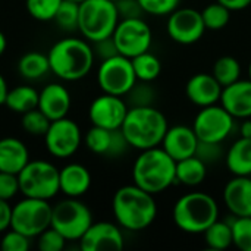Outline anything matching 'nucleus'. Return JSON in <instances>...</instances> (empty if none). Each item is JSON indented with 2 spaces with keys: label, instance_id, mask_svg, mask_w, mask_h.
I'll list each match as a JSON object with an SVG mask.
<instances>
[{
  "label": "nucleus",
  "instance_id": "nucleus-50",
  "mask_svg": "<svg viewBox=\"0 0 251 251\" xmlns=\"http://www.w3.org/2000/svg\"><path fill=\"white\" fill-rule=\"evenodd\" d=\"M249 79H251V60H250V65H249Z\"/></svg>",
  "mask_w": 251,
  "mask_h": 251
},
{
  "label": "nucleus",
  "instance_id": "nucleus-20",
  "mask_svg": "<svg viewBox=\"0 0 251 251\" xmlns=\"http://www.w3.org/2000/svg\"><path fill=\"white\" fill-rule=\"evenodd\" d=\"M235 119L251 118V79H238L224 87L219 101Z\"/></svg>",
  "mask_w": 251,
  "mask_h": 251
},
{
  "label": "nucleus",
  "instance_id": "nucleus-31",
  "mask_svg": "<svg viewBox=\"0 0 251 251\" xmlns=\"http://www.w3.org/2000/svg\"><path fill=\"white\" fill-rule=\"evenodd\" d=\"M201 18H203L206 29L219 31V29H224L229 24L231 10L216 0V3H210L201 10Z\"/></svg>",
  "mask_w": 251,
  "mask_h": 251
},
{
  "label": "nucleus",
  "instance_id": "nucleus-52",
  "mask_svg": "<svg viewBox=\"0 0 251 251\" xmlns=\"http://www.w3.org/2000/svg\"><path fill=\"white\" fill-rule=\"evenodd\" d=\"M112 1H116V0H112Z\"/></svg>",
  "mask_w": 251,
  "mask_h": 251
},
{
  "label": "nucleus",
  "instance_id": "nucleus-37",
  "mask_svg": "<svg viewBox=\"0 0 251 251\" xmlns=\"http://www.w3.org/2000/svg\"><path fill=\"white\" fill-rule=\"evenodd\" d=\"M63 0H26L28 13L37 21H53Z\"/></svg>",
  "mask_w": 251,
  "mask_h": 251
},
{
  "label": "nucleus",
  "instance_id": "nucleus-22",
  "mask_svg": "<svg viewBox=\"0 0 251 251\" xmlns=\"http://www.w3.org/2000/svg\"><path fill=\"white\" fill-rule=\"evenodd\" d=\"M91 187V174L81 163H69L59 169V190L65 197L79 199Z\"/></svg>",
  "mask_w": 251,
  "mask_h": 251
},
{
  "label": "nucleus",
  "instance_id": "nucleus-18",
  "mask_svg": "<svg viewBox=\"0 0 251 251\" xmlns=\"http://www.w3.org/2000/svg\"><path fill=\"white\" fill-rule=\"evenodd\" d=\"M222 90L224 87L218 82L213 74H196L185 85L187 99L199 107L218 104L221 101Z\"/></svg>",
  "mask_w": 251,
  "mask_h": 251
},
{
  "label": "nucleus",
  "instance_id": "nucleus-4",
  "mask_svg": "<svg viewBox=\"0 0 251 251\" xmlns=\"http://www.w3.org/2000/svg\"><path fill=\"white\" fill-rule=\"evenodd\" d=\"M168 128L166 116L154 106L129 107L121 126L129 147L140 151L160 146Z\"/></svg>",
  "mask_w": 251,
  "mask_h": 251
},
{
  "label": "nucleus",
  "instance_id": "nucleus-48",
  "mask_svg": "<svg viewBox=\"0 0 251 251\" xmlns=\"http://www.w3.org/2000/svg\"><path fill=\"white\" fill-rule=\"evenodd\" d=\"M7 91H9V88H7V82H6L4 76L0 74V106H1V104H4V101H6V96H7Z\"/></svg>",
  "mask_w": 251,
  "mask_h": 251
},
{
  "label": "nucleus",
  "instance_id": "nucleus-7",
  "mask_svg": "<svg viewBox=\"0 0 251 251\" xmlns=\"http://www.w3.org/2000/svg\"><path fill=\"white\" fill-rule=\"evenodd\" d=\"M19 190L24 197L50 200L59 190V169L47 160H29L18 174Z\"/></svg>",
  "mask_w": 251,
  "mask_h": 251
},
{
  "label": "nucleus",
  "instance_id": "nucleus-9",
  "mask_svg": "<svg viewBox=\"0 0 251 251\" xmlns=\"http://www.w3.org/2000/svg\"><path fill=\"white\" fill-rule=\"evenodd\" d=\"M51 207L49 200L24 197L12 206L10 228L28 238H37L43 231L51 226Z\"/></svg>",
  "mask_w": 251,
  "mask_h": 251
},
{
  "label": "nucleus",
  "instance_id": "nucleus-49",
  "mask_svg": "<svg viewBox=\"0 0 251 251\" xmlns=\"http://www.w3.org/2000/svg\"><path fill=\"white\" fill-rule=\"evenodd\" d=\"M6 47H7V41H6V37H4V34L0 31V56L4 53V50H6Z\"/></svg>",
  "mask_w": 251,
  "mask_h": 251
},
{
  "label": "nucleus",
  "instance_id": "nucleus-5",
  "mask_svg": "<svg viewBox=\"0 0 251 251\" xmlns=\"http://www.w3.org/2000/svg\"><path fill=\"white\" fill-rule=\"evenodd\" d=\"M172 218L181 231L187 234H203L219 219V206L210 194L188 193L176 200Z\"/></svg>",
  "mask_w": 251,
  "mask_h": 251
},
{
  "label": "nucleus",
  "instance_id": "nucleus-46",
  "mask_svg": "<svg viewBox=\"0 0 251 251\" xmlns=\"http://www.w3.org/2000/svg\"><path fill=\"white\" fill-rule=\"evenodd\" d=\"M219 3H222L225 7H228L231 12L234 10H243L247 9L251 4V0H218Z\"/></svg>",
  "mask_w": 251,
  "mask_h": 251
},
{
  "label": "nucleus",
  "instance_id": "nucleus-3",
  "mask_svg": "<svg viewBox=\"0 0 251 251\" xmlns=\"http://www.w3.org/2000/svg\"><path fill=\"white\" fill-rule=\"evenodd\" d=\"M176 162L162 149L151 147L141 150L132 166L134 184L156 196L175 184Z\"/></svg>",
  "mask_w": 251,
  "mask_h": 251
},
{
  "label": "nucleus",
  "instance_id": "nucleus-23",
  "mask_svg": "<svg viewBox=\"0 0 251 251\" xmlns=\"http://www.w3.org/2000/svg\"><path fill=\"white\" fill-rule=\"evenodd\" d=\"M29 162V151L24 141L15 137L0 140V171L18 175Z\"/></svg>",
  "mask_w": 251,
  "mask_h": 251
},
{
  "label": "nucleus",
  "instance_id": "nucleus-30",
  "mask_svg": "<svg viewBox=\"0 0 251 251\" xmlns=\"http://www.w3.org/2000/svg\"><path fill=\"white\" fill-rule=\"evenodd\" d=\"M212 74L222 87H228L240 79L241 65L232 56H222L215 62Z\"/></svg>",
  "mask_w": 251,
  "mask_h": 251
},
{
  "label": "nucleus",
  "instance_id": "nucleus-42",
  "mask_svg": "<svg viewBox=\"0 0 251 251\" xmlns=\"http://www.w3.org/2000/svg\"><path fill=\"white\" fill-rule=\"evenodd\" d=\"M18 193H21L18 175L0 171V199L9 201Z\"/></svg>",
  "mask_w": 251,
  "mask_h": 251
},
{
  "label": "nucleus",
  "instance_id": "nucleus-38",
  "mask_svg": "<svg viewBox=\"0 0 251 251\" xmlns=\"http://www.w3.org/2000/svg\"><path fill=\"white\" fill-rule=\"evenodd\" d=\"M66 238L54 228H47L37 237V247L40 251H62Z\"/></svg>",
  "mask_w": 251,
  "mask_h": 251
},
{
  "label": "nucleus",
  "instance_id": "nucleus-41",
  "mask_svg": "<svg viewBox=\"0 0 251 251\" xmlns=\"http://www.w3.org/2000/svg\"><path fill=\"white\" fill-rule=\"evenodd\" d=\"M196 156L200 157L206 165H212L219 162L224 157V149L222 143H207L200 141L196 150Z\"/></svg>",
  "mask_w": 251,
  "mask_h": 251
},
{
  "label": "nucleus",
  "instance_id": "nucleus-11",
  "mask_svg": "<svg viewBox=\"0 0 251 251\" xmlns=\"http://www.w3.org/2000/svg\"><path fill=\"white\" fill-rule=\"evenodd\" d=\"M112 38L115 40L119 54L132 59L150 50L153 32L143 18L121 19L112 34Z\"/></svg>",
  "mask_w": 251,
  "mask_h": 251
},
{
  "label": "nucleus",
  "instance_id": "nucleus-10",
  "mask_svg": "<svg viewBox=\"0 0 251 251\" xmlns=\"http://www.w3.org/2000/svg\"><path fill=\"white\" fill-rule=\"evenodd\" d=\"M134 66L129 57L116 54L100 62L97 71V84L103 93L125 97L137 82Z\"/></svg>",
  "mask_w": 251,
  "mask_h": 251
},
{
  "label": "nucleus",
  "instance_id": "nucleus-21",
  "mask_svg": "<svg viewBox=\"0 0 251 251\" xmlns=\"http://www.w3.org/2000/svg\"><path fill=\"white\" fill-rule=\"evenodd\" d=\"M222 199L232 216H251L250 176H234L228 181Z\"/></svg>",
  "mask_w": 251,
  "mask_h": 251
},
{
  "label": "nucleus",
  "instance_id": "nucleus-45",
  "mask_svg": "<svg viewBox=\"0 0 251 251\" xmlns=\"http://www.w3.org/2000/svg\"><path fill=\"white\" fill-rule=\"evenodd\" d=\"M12 221V206L7 200L0 199V232H6L10 228Z\"/></svg>",
  "mask_w": 251,
  "mask_h": 251
},
{
  "label": "nucleus",
  "instance_id": "nucleus-36",
  "mask_svg": "<svg viewBox=\"0 0 251 251\" xmlns=\"http://www.w3.org/2000/svg\"><path fill=\"white\" fill-rule=\"evenodd\" d=\"M126 103L129 107H144V106H153L156 93L150 82L137 81L134 87L125 94Z\"/></svg>",
  "mask_w": 251,
  "mask_h": 251
},
{
  "label": "nucleus",
  "instance_id": "nucleus-14",
  "mask_svg": "<svg viewBox=\"0 0 251 251\" xmlns=\"http://www.w3.org/2000/svg\"><path fill=\"white\" fill-rule=\"evenodd\" d=\"M166 31L169 37L182 46L197 43L206 32L201 12L193 7H178L168 15Z\"/></svg>",
  "mask_w": 251,
  "mask_h": 251
},
{
  "label": "nucleus",
  "instance_id": "nucleus-35",
  "mask_svg": "<svg viewBox=\"0 0 251 251\" xmlns=\"http://www.w3.org/2000/svg\"><path fill=\"white\" fill-rule=\"evenodd\" d=\"M229 224L232 228V244L241 251H251V216H234Z\"/></svg>",
  "mask_w": 251,
  "mask_h": 251
},
{
  "label": "nucleus",
  "instance_id": "nucleus-47",
  "mask_svg": "<svg viewBox=\"0 0 251 251\" xmlns=\"http://www.w3.org/2000/svg\"><path fill=\"white\" fill-rule=\"evenodd\" d=\"M240 134L241 137L251 138V118L243 119V124L240 125Z\"/></svg>",
  "mask_w": 251,
  "mask_h": 251
},
{
  "label": "nucleus",
  "instance_id": "nucleus-51",
  "mask_svg": "<svg viewBox=\"0 0 251 251\" xmlns=\"http://www.w3.org/2000/svg\"><path fill=\"white\" fill-rule=\"evenodd\" d=\"M71 1H76V3H82L84 0H71Z\"/></svg>",
  "mask_w": 251,
  "mask_h": 251
},
{
  "label": "nucleus",
  "instance_id": "nucleus-19",
  "mask_svg": "<svg viewBox=\"0 0 251 251\" xmlns=\"http://www.w3.org/2000/svg\"><path fill=\"white\" fill-rule=\"evenodd\" d=\"M72 99L66 87L57 82L47 84L41 91L38 97V109L50 119L57 121L62 118H66L71 110Z\"/></svg>",
  "mask_w": 251,
  "mask_h": 251
},
{
  "label": "nucleus",
  "instance_id": "nucleus-6",
  "mask_svg": "<svg viewBox=\"0 0 251 251\" xmlns=\"http://www.w3.org/2000/svg\"><path fill=\"white\" fill-rule=\"evenodd\" d=\"M119 21L116 3L112 0H84L79 3L78 29L91 43L112 37Z\"/></svg>",
  "mask_w": 251,
  "mask_h": 251
},
{
  "label": "nucleus",
  "instance_id": "nucleus-25",
  "mask_svg": "<svg viewBox=\"0 0 251 251\" xmlns=\"http://www.w3.org/2000/svg\"><path fill=\"white\" fill-rule=\"evenodd\" d=\"M206 176H207V165L196 154L176 162L175 182L187 187H197L206 179Z\"/></svg>",
  "mask_w": 251,
  "mask_h": 251
},
{
  "label": "nucleus",
  "instance_id": "nucleus-34",
  "mask_svg": "<svg viewBox=\"0 0 251 251\" xmlns=\"http://www.w3.org/2000/svg\"><path fill=\"white\" fill-rule=\"evenodd\" d=\"M78 19H79V3L63 0L53 21L63 31H75L78 29Z\"/></svg>",
  "mask_w": 251,
  "mask_h": 251
},
{
  "label": "nucleus",
  "instance_id": "nucleus-12",
  "mask_svg": "<svg viewBox=\"0 0 251 251\" xmlns=\"http://www.w3.org/2000/svg\"><path fill=\"white\" fill-rule=\"evenodd\" d=\"M234 125L235 118L222 104H212L201 107L193 122V129L200 141L224 143L231 135Z\"/></svg>",
  "mask_w": 251,
  "mask_h": 251
},
{
  "label": "nucleus",
  "instance_id": "nucleus-24",
  "mask_svg": "<svg viewBox=\"0 0 251 251\" xmlns=\"http://www.w3.org/2000/svg\"><path fill=\"white\" fill-rule=\"evenodd\" d=\"M225 163L234 176H251V138H238L229 147Z\"/></svg>",
  "mask_w": 251,
  "mask_h": 251
},
{
  "label": "nucleus",
  "instance_id": "nucleus-16",
  "mask_svg": "<svg viewBox=\"0 0 251 251\" xmlns=\"http://www.w3.org/2000/svg\"><path fill=\"white\" fill-rule=\"evenodd\" d=\"M82 251H107L124 249V234L118 224L93 222L79 240Z\"/></svg>",
  "mask_w": 251,
  "mask_h": 251
},
{
  "label": "nucleus",
  "instance_id": "nucleus-8",
  "mask_svg": "<svg viewBox=\"0 0 251 251\" xmlns=\"http://www.w3.org/2000/svg\"><path fill=\"white\" fill-rule=\"evenodd\" d=\"M91 224V210L78 199L66 197L51 207V228L59 231L66 241H79Z\"/></svg>",
  "mask_w": 251,
  "mask_h": 251
},
{
  "label": "nucleus",
  "instance_id": "nucleus-13",
  "mask_svg": "<svg viewBox=\"0 0 251 251\" xmlns=\"http://www.w3.org/2000/svg\"><path fill=\"white\" fill-rule=\"evenodd\" d=\"M81 141V129L78 124L69 118L51 121L47 132L44 134L47 151L59 159H68L74 156L79 149Z\"/></svg>",
  "mask_w": 251,
  "mask_h": 251
},
{
  "label": "nucleus",
  "instance_id": "nucleus-33",
  "mask_svg": "<svg viewBox=\"0 0 251 251\" xmlns=\"http://www.w3.org/2000/svg\"><path fill=\"white\" fill-rule=\"evenodd\" d=\"M112 131L113 129H106V128L93 125L88 129V132L85 134V138H84L87 149L90 151L96 153V154L107 156L110 141H112Z\"/></svg>",
  "mask_w": 251,
  "mask_h": 251
},
{
  "label": "nucleus",
  "instance_id": "nucleus-26",
  "mask_svg": "<svg viewBox=\"0 0 251 251\" xmlns=\"http://www.w3.org/2000/svg\"><path fill=\"white\" fill-rule=\"evenodd\" d=\"M40 93L29 85H18L7 91L4 104L15 113H25L38 106Z\"/></svg>",
  "mask_w": 251,
  "mask_h": 251
},
{
  "label": "nucleus",
  "instance_id": "nucleus-28",
  "mask_svg": "<svg viewBox=\"0 0 251 251\" xmlns=\"http://www.w3.org/2000/svg\"><path fill=\"white\" fill-rule=\"evenodd\" d=\"M131 62H132L134 72H135V76L138 81L153 82L154 79L159 78V75L162 72L160 59L150 51H144V53L132 57Z\"/></svg>",
  "mask_w": 251,
  "mask_h": 251
},
{
  "label": "nucleus",
  "instance_id": "nucleus-29",
  "mask_svg": "<svg viewBox=\"0 0 251 251\" xmlns=\"http://www.w3.org/2000/svg\"><path fill=\"white\" fill-rule=\"evenodd\" d=\"M203 235L206 246L210 250H226L232 246V228L229 222L218 219L203 232Z\"/></svg>",
  "mask_w": 251,
  "mask_h": 251
},
{
  "label": "nucleus",
  "instance_id": "nucleus-43",
  "mask_svg": "<svg viewBox=\"0 0 251 251\" xmlns=\"http://www.w3.org/2000/svg\"><path fill=\"white\" fill-rule=\"evenodd\" d=\"M115 3L121 19L143 18L144 15V10L138 0H116Z\"/></svg>",
  "mask_w": 251,
  "mask_h": 251
},
{
  "label": "nucleus",
  "instance_id": "nucleus-40",
  "mask_svg": "<svg viewBox=\"0 0 251 251\" xmlns=\"http://www.w3.org/2000/svg\"><path fill=\"white\" fill-rule=\"evenodd\" d=\"M29 240L31 238H28L26 235L10 228V231H6V234L3 235L0 241V249L3 251H28Z\"/></svg>",
  "mask_w": 251,
  "mask_h": 251
},
{
  "label": "nucleus",
  "instance_id": "nucleus-27",
  "mask_svg": "<svg viewBox=\"0 0 251 251\" xmlns=\"http://www.w3.org/2000/svg\"><path fill=\"white\" fill-rule=\"evenodd\" d=\"M18 72L26 79H40L50 72L47 54L41 51H28L18 62Z\"/></svg>",
  "mask_w": 251,
  "mask_h": 251
},
{
  "label": "nucleus",
  "instance_id": "nucleus-15",
  "mask_svg": "<svg viewBox=\"0 0 251 251\" xmlns=\"http://www.w3.org/2000/svg\"><path fill=\"white\" fill-rule=\"evenodd\" d=\"M128 103L121 96L103 93L96 97L88 109V118L93 125L106 129H119L128 113Z\"/></svg>",
  "mask_w": 251,
  "mask_h": 251
},
{
  "label": "nucleus",
  "instance_id": "nucleus-44",
  "mask_svg": "<svg viewBox=\"0 0 251 251\" xmlns=\"http://www.w3.org/2000/svg\"><path fill=\"white\" fill-rule=\"evenodd\" d=\"M93 50H94V56L99 57L100 60H106L109 57L119 54L118 47L115 44V40L112 37H107V38H103V40L93 43Z\"/></svg>",
  "mask_w": 251,
  "mask_h": 251
},
{
  "label": "nucleus",
  "instance_id": "nucleus-1",
  "mask_svg": "<svg viewBox=\"0 0 251 251\" xmlns=\"http://www.w3.org/2000/svg\"><path fill=\"white\" fill-rule=\"evenodd\" d=\"M112 210L116 224L131 232L147 229L157 216L154 196L135 184L121 187L115 193Z\"/></svg>",
  "mask_w": 251,
  "mask_h": 251
},
{
  "label": "nucleus",
  "instance_id": "nucleus-17",
  "mask_svg": "<svg viewBox=\"0 0 251 251\" xmlns=\"http://www.w3.org/2000/svg\"><path fill=\"white\" fill-rule=\"evenodd\" d=\"M200 140L193 129L187 125H174L168 128L160 146L175 160H182L196 154Z\"/></svg>",
  "mask_w": 251,
  "mask_h": 251
},
{
  "label": "nucleus",
  "instance_id": "nucleus-32",
  "mask_svg": "<svg viewBox=\"0 0 251 251\" xmlns=\"http://www.w3.org/2000/svg\"><path fill=\"white\" fill-rule=\"evenodd\" d=\"M50 122L51 121L38 107L22 113V118H21L22 129L26 134L34 135V137H44V134L47 132L50 126Z\"/></svg>",
  "mask_w": 251,
  "mask_h": 251
},
{
  "label": "nucleus",
  "instance_id": "nucleus-39",
  "mask_svg": "<svg viewBox=\"0 0 251 251\" xmlns=\"http://www.w3.org/2000/svg\"><path fill=\"white\" fill-rule=\"evenodd\" d=\"M144 13L153 16H168L179 7L181 0H138Z\"/></svg>",
  "mask_w": 251,
  "mask_h": 251
},
{
  "label": "nucleus",
  "instance_id": "nucleus-2",
  "mask_svg": "<svg viewBox=\"0 0 251 251\" xmlns=\"http://www.w3.org/2000/svg\"><path fill=\"white\" fill-rule=\"evenodd\" d=\"M50 72L63 81H78L87 76L94 63V50L88 40L66 37L51 46L47 53Z\"/></svg>",
  "mask_w": 251,
  "mask_h": 251
}]
</instances>
